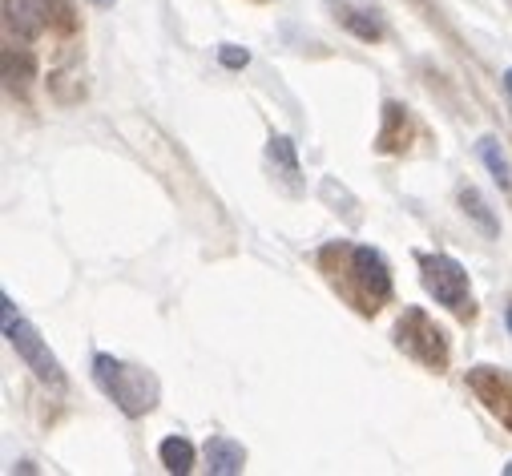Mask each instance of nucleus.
<instances>
[{"label":"nucleus","mask_w":512,"mask_h":476,"mask_svg":"<svg viewBox=\"0 0 512 476\" xmlns=\"http://www.w3.org/2000/svg\"><path fill=\"white\" fill-rule=\"evenodd\" d=\"M396 347L404 355H412L416 364H424L428 372H444L448 368V339L420 307L404 311V319L396 323Z\"/></svg>","instance_id":"3"},{"label":"nucleus","mask_w":512,"mask_h":476,"mask_svg":"<svg viewBox=\"0 0 512 476\" xmlns=\"http://www.w3.org/2000/svg\"><path fill=\"white\" fill-rule=\"evenodd\" d=\"M504 323H508V331H512V303H508V311H504Z\"/></svg>","instance_id":"16"},{"label":"nucleus","mask_w":512,"mask_h":476,"mask_svg":"<svg viewBox=\"0 0 512 476\" xmlns=\"http://www.w3.org/2000/svg\"><path fill=\"white\" fill-rule=\"evenodd\" d=\"M206 468L218 472V476H234V472H242V468H246V452H242V444L230 440V436H210V440H206Z\"/></svg>","instance_id":"7"},{"label":"nucleus","mask_w":512,"mask_h":476,"mask_svg":"<svg viewBox=\"0 0 512 476\" xmlns=\"http://www.w3.org/2000/svg\"><path fill=\"white\" fill-rule=\"evenodd\" d=\"M93 5H101V9H109V5H113V0H93Z\"/></svg>","instance_id":"17"},{"label":"nucleus","mask_w":512,"mask_h":476,"mask_svg":"<svg viewBox=\"0 0 512 476\" xmlns=\"http://www.w3.org/2000/svg\"><path fill=\"white\" fill-rule=\"evenodd\" d=\"M460 206H464V214H468V218H472L488 238H496V234H500V222H496V214L488 210V202H484V194H480V190H472V186H468V190H460Z\"/></svg>","instance_id":"9"},{"label":"nucleus","mask_w":512,"mask_h":476,"mask_svg":"<svg viewBox=\"0 0 512 476\" xmlns=\"http://www.w3.org/2000/svg\"><path fill=\"white\" fill-rule=\"evenodd\" d=\"M218 61H222L226 69H242V65L250 61V53H246V49H234V45H222V49H218Z\"/></svg>","instance_id":"14"},{"label":"nucleus","mask_w":512,"mask_h":476,"mask_svg":"<svg viewBox=\"0 0 512 476\" xmlns=\"http://www.w3.org/2000/svg\"><path fill=\"white\" fill-rule=\"evenodd\" d=\"M335 17H339L355 37H363V41H379V37H383V25H379L371 13H363V9H347V5H343Z\"/></svg>","instance_id":"11"},{"label":"nucleus","mask_w":512,"mask_h":476,"mask_svg":"<svg viewBox=\"0 0 512 476\" xmlns=\"http://www.w3.org/2000/svg\"><path fill=\"white\" fill-rule=\"evenodd\" d=\"M158 456H162V464H166L170 472H190V468H194V444H190L186 436H170V440H162Z\"/></svg>","instance_id":"10"},{"label":"nucleus","mask_w":512,"mask_h":476,"mask_svg":"<svg viewBox=\"0 0 512 476\" xmlns=\"http://www.w3.org/2000/svg\"><path fill=\"white\" fill-rule=\"evenodd\" d=\"M468 388L476 392V400L512 432V376L500 368H472L468 372Z\"/></svg>","instance_id":"6"},{"label":"nucleus","mask_w":512,"mask_h":476,"mask_svg":"<svg viewBox=\"0 0 512 476\" xmlns=\"http://www.w3.org/2000/svg\"><path fill=\"white\" fill-rule=\"evenodd\" d=\"M420 271H424V287H428V295H436V303H444L460 319H472L468 271L456 259H448V255H424L420 259Z\"/></svg>","instance_id":"5"},{"label":"nucleus","mask_w":512,"mask_h":476,"mask_svg":"<svg viewBox=\"0 0 512 476\" xmlns=\"http://www.w3.org/2000/svg\"><path fill=\"white\" fill-rule=\"evenodd\" d=\"M0 311H5V339L17 347V355L25 360V368H33V376H37L41 384H49V388L61 392V388H65V372H61V364H57V355L45 347V339L37 335V327L17 315V307H13L9 295L0 299Z\"/></svg>","instance_id":"2"},{"label":"nucleus","mask_w":512,"mask_h":476,"mask_svg":"<svg viewBox=\"0 0 512 476\" xmlns=\"http://www.w3.org/2000/svg\"><path fill=\"white\" fill-rule=\"evenodd\" d=\"M267 154H271V162H275V166H279L287 178H295V174H299V158H295V146H291V138H271Z\"/></svg>","instance_id":"13"},{"label":"nucleus","mask_w":512,"mask_h":476,"mask_svg":"<svg viewBox=\"0 0 512 476\" xmlns=\"http://www.w3.org/2000/svg\"><path fill=\"white\" fill-rule=\"evenodd\" d=\"M347 279H351V295L363 311H375L392 299V271L383 263L379 251L371 247H347Z\"/></svg>","instance_id":"4"},{"label":"nucleus","mask_w":512,"mask_h":476,"mask_svg":"<svg viewBox=\"0 0 512 476\" xmlns=\"http://www.w3.org/2000/svg\"><path fill=\"white\" fill-rule=\"evenodd\" d=\"M480 158H484V166L492 170V178H496L504 190H512V166H508V158H504V150H500L496 138H484V142H480Z\"/></svg>","instance_id":"12"},{"label":"nucleus","mask_w":512,"mask_h":476,"mask_svg":"<svg viewBox=\"0 0 512 476\" xmlns=\"http://www.w3.org/2000/svg\"><path fill=\"white\" fill-rule=\"evenodd\" d=\"M504 93H508V105H512V69L504 73Z\"/></svg>","instance_id":"15"},{"label":"nucleus","mask_w":512,"mask_h":476,"mask_svg":"<svg viewBox=\"0 0 512 476\" xmlns=\"http://www.w3.org/2000/svg\"><path fill=\"white\" fill-rule=\"evenodd\" d=\"M93 380L125 416H146L158 404V380L146 368L121 364L113 355H93Z\"/></svg>","instance_id":"1"},{"label":"nucleus","mask_w":512,"mask_h":476,"mask_svg":"<svg viewBox=\"0 0 512 476\" xmlns=\"http://www.w3.org/2000/svg\"><path fill=\"white\" fill-rule=\"evenodd\" d=\"M408 134H412V122L400 101H388L383 105V130H379V150L383 154H396L408 146Z\"/></svg>","instance_id":"8"}]
</instances>
